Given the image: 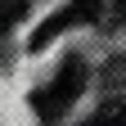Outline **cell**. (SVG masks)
I'll list each match as a JSON object with an SVG mask.
<instances>
[{
  "instance_id": "6",
  "label": "cell",
  "mask_w": 126,
  "mask_h": 126,
  "mask_svg": "<svg viewBox=\"0 0 126 126\" xmlns=\"http://www.w3.org/2000/svg\"><path fill=\"white\" fill-rule=\"evenodd\" d=\"M104 86H108V90L126 86V59H113V63H108V72H104Z\"/></svg>"
},
{
  "instance_id": "1",
  "label": "cell",
  "mask_w": 126,
  "mask_h": 126,
  "mask_svg": "<svg viewBox=\"0 0 126 126\" xmlns=\"http://www.w3.org/2000/svg\"><path fill=\"white\" fill-rule=\"evenodd\" d=\"M81 90H86V63H81V59H68V63L59 68L54 81L36 90V99H32V104H36V117H41V122H59V117L77 104Z\"/></svg>"
},
{
  "instance_id": "5",
  "label": "cell",
  "mask_w": 126,
  "mask_h": 126,
  "mask_svg": "<svg viewBox=\"0 0 126 126\" xmlns=\"http://www.w3.org/2000/svg\"><path fill=\"white\" fill-rule=\"evenodd\" d=\"M23 14H27V0H0V32H9Z\"/></svg>"
},
{
  "instance_id": "7",
  "label": "cell",
  "mask_w": 126,
  "mask_h": 126,
  "mask_svg": "<svg viewBox=\"0 0 126 126\" xmlns=\"http://www.w3.org/2000/svg\"><path fill=\"white\" fill-rule=\"evenodd\" d=\"M81 126H94V122H81Z\"/></svg>"
},
{
  "instance_id": "2",
  "label": "cell",
  "mask_w": 126,
  "mask_h": 126,
  "mask_svg": "<svg viewBox=\"0 0 126 126\" xmlns=\"http://www.w3.org/2000/svg\"><path fill=\"white\" fill-rule=\"evenodd\" d=\"M77 23H90V9L81 5V0H68L59 14H50V18H45L36 32H32V50H45L54 36H63V32H68V27H77Z\"/></svg>"
},
{
  "instance_id": "4",
  "label": "cell",
  "mask_w": 126,
  "mask_h": 126,
  "mask_svg": "<svg viewBox=\"0 0 126 126\" xmlns=\"http://www.w3.org/2000/svg\"><path fill=\"white\" fill-rule=\"evenodd\" d=\"M90 122H94V126H126V104H122V99H108Z\"/></svg>"
},
{
  "instance_id": "3",
  "label": "cell",
  "mask_w": 126,
  "mask_h": 126,
  "mask_svg": "<svg viewBox=\"0 0 126 126\" xmlns=\"http://www.w3.org/2000/svg\"><path fill=\"white\" fill-rule=\"evenodd\" d=\"M81 5L90 9V23L104 27V32H113V27L126 23V0H81Z\"/></svg>"
}]
</instances>
